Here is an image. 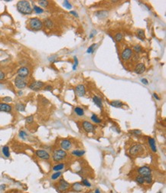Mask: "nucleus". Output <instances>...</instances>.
Returning <instances> with one entry per match:
<instances>
[{
	"label": "nucleus",
	"instance_id": "obj_1",
	"mask_svg": "<svg viewBox=\"0 0 166 193\" xmlns=\"http://www.w3.org/2000/svg\"><path fill=\"white\" fill-rule=\"evenodd\" d=\"M17 9L18 11L23 15H30L32 12V9L31 7V5L29 2L28 1H25V0H22V1H19L17 3Z\"/></svg>",
	"mask_w": 166,
	"mask_h": 193
},
{
	"label": "nucleus",
	"instance_id": "obj_2",
	"mask_svg": "<svg viewBox=\"0 0 166 193\" xmlns=\"http://www.w3.org/2000/svg\"><path fill=\"white\" fill-rule=\"evenodd\" d=\"M145 149L142 144H135L132 147H131L129 149V153L132 156H135V157H139L142 156L144 154Z\"/></svg>",
	"mask_w": 166,
	"mask_h": 193
},
{
	"label": "nucleus",
	"instance_id": "obj_3",
	"mask_svg": "<svg viewBox=\"0 0 166 193\" xmlns=\"http://www.w3.org/2000/svg\"><path fill=\"white\" fill-rule=\"evenodd\" d=\"M67 153L66 151L61 149H56L54 151L52 158L54 162L59 163V162L64 160L67 158Z\"/></svg>",
	"mask_w": 166,
	"mask_h": 193
},
{
	"label": "nucleus",
	"instance_id": "obj_4",
	"mask_svg": "<svg viewBox=\"0 0 166 193\" xmlns=\"http://www.w3.org/2000/svg\"><path fill=\"white\" fill-rule=\"evenodd\" d=\"M29 27L35 31L41 30L43 27V22L38 18H32L29 20Z\"/></svg>",
	"mask_w": 166,
	"mask_h": 193
},
{
	"label": "nucleus",
	"instance_id": "obj_5",
	"mask_svg": "<svg viewBox=\"0 0 166 193\" xmlns=\"http://www.w3.org/2000/svg\"><path fill=\"white\" fill-rule=\"evenodd\" d=\"M57 189L60 192H67L70 189V184L64 179H61L57 185Z\"/></svg>",
	"mask_w": 166,
	"mask_h": 193
},
{
	"label": "nucleus",
	"instance_id": "obj_6",
	"mask_svg": "<svg viewBox=\"0 0 166 193\" xmlns=\"http://www.w3.org/2000/svg\"><path fill=\"white\" fill-rule=\"evenodd\" d=\"M36 156H38L39 159H44V160H48L50 159V154L44 149H38L35 152Z\"/></svg>",
	"mask_w": 166,
	"mask_h": 193
},
{
	"label": "nucleus",
	"instance_id": "obj_7",
	"mask_svg": "<svg viewBox=\"0 0 166 193\" xmlns=\"http://www.w3.org/2000/svg\"><path fill=\"white\" fill-rule=\"evenodd\" d=\"M15 85L18 87V89H23L27 86V83L25 81L24 78H22L20 77H16L15 79Z\"/></svg>",
	"mask_w": 166,
	"mask_h": 193
},
{
	"label": "nucleus",
	"instance_id": "obj_8",
	"mask_svg": "<svg viewBox=\"0 0 166 193\" xmlns=\"http://www.w3.org/2000/svg\"><path fill=\"white\" fill-rule=\"evenodd\" d=\"M132 56V51L131 48H125L122 52V54H121V58L123 61H128L131 58V57Z\"/></svg>",
	"mask_w": 166,
	"mask_h": 193
},
{
	"label": "nucleus",
	"instance_id": "obj_9",
	"mask_svg": "<svg viewBox=\"0 0 166 193\" xmlns=\"http://www.w3.org/2000/svg\"><path fill=\"white\" fill-rule=\"evenodd\" d=\"M138 173L141 176L144 177L146 175H152V170L148 166H142V167L138 169Z\"/></svg>",
	"mask_w": 166,
	"mask_h": 193
},
{
	"label": "nucleus",
	"instance_id": "obj_10",
	"mask_svg": "<svg viewBox=\"0 0 166 193\" xmlns=\"http://www.w3.org/2000/svg\"><path fill=\"white\" fill-rule=\"evenodd\" d=\"M82 126L87 133H92L95 130V127L93 126V124H92L89 121H84L82 123Z\"/></svg>",
	"mask_w": 166,
	"mask_h": 193
},
{
	"label": "nucleus",
	"instance_id": "obj_11",
	"mask_svg": "<svg viewBox=\"0 0 166 193\" xmlns=\"http://www.w3.org/2000/svg\"><path fill=\"white\" fill-rule=\"evenodd\" d=\"M60 146L61 147V149L64 151L70 150L72 147V143L69 139H63L60 143Z\"/></svg>",
	"mask_w": 166,
	"mask_h": 193
},
{
	"label": "nucleus",
	"instance_id": "obj_12",
	"mask_svg": "<svg viewBox=\"0 0 166 193\" xmlns=\"http://www.w3.org/2000/svg\"><path fill=\"white\" fill-rule=\"evenodd\" d=\"M29 74V70L26 67H22L18 70V76L22 77V78H25L27 77Z\"/></svg>",
	"mask_w": 166,
	"mask_h": 193
},
{
	"label": "nucleus",
	"instance_id": "obj_13",
	"mask_svg": "<svg viewBox=\"0 0 166 193\" xmlns=\"http://www.w3.org/2000/svg\"><path fill=\"white\" fill-rule=\"evenodd\" d=\"M44 84L41 81H34L33 83H32V84H30L29 88L31 90H33V91H38L41 89V88L44 87Z\"/></svg>",
	"mask_w": 166,
	"mask_h": 193
},
{
	"label": "nucleus",
	"instance_id": "obj_14",
	"mask_svg": "<svg viewBox=\"0 0 166 193\" xmlns=\"http://www.w3.org/2000/svg\"><path fill=\"white\" fill-rule=\"evenodd\" d=\"M145 71H146V66L143 63L138 64L135 67V72L138 74H142Z\"/></svg>",
	"mask_w": 166,
	"mask_h": 193
},
{
	"label": "nucleus",
	"instance_id": "obj_15",
	"mask_svg": "<svg viewBox=\"0 0 166 193\" xmlns=\"http://www.w3.org/2000/svg\"><path fill=\"white\" fill-rule=\"evenodd\" d=\"M75 91H76V93H77V94L78 97H83V96H84L85 93H86V90H85L84 86L81 85V84L77 86Z\"/></svg>",
	"mask_w": 166,
	"mask_h": 193
},
{
	"label": "nucleus",
	"instance_id": "obj_16",
	"mask_svg": "<svg viewBox=\"0 0 166 193\" xmlns=\"http://www.w3.org/2000/svg\"><path fill=\"white\" fill-rule=\"evenodd\" d=\"M12 106H10L8 103H0V111L9 113L12 111Z\"/></svg>",
	"mask_w": 166,
	"mask_h": 193
},
{
	"label": "nucleus",
	"instance_id": "obj_17",
	"mask_svg": "<svg viewBox=\"0 0 166 193\" xmlns=\"http://www.w3.org/2000/svg\"><path fill=\"white\" fill-rule=\"evenodd\" d=\"M149 145L150 148H151L152 151L153 153H156L157 152V148H156V145H155V141L152 137H149Z\"/></svg>",
	"mask_w": 166,
	"mask_h": 193
},
{
	"label": "nucleus",
	"instance_id": "obj_18",
	"mask_svg": "<svg viewBox=\"0 0 166 193\" xmlns=\"http://www.w3.org/2000/svg\"><path fill=\"white\" fill-rule=\"evenodd\" d=\"M71 189L74 192H80L83 190V185H81L80 182H76L71 185Z\"/></svg>",
	"mask_w": 166,
	"mask_h": 193
},
{
	"label": "nucleus",
	"instance_id": "obj_19",
	"mask_svg": "<svg viewBox=\"0 0 166 193\" xmlns=\"http://www.w3.org/2000/svg\"><path fill=\"white\" fill-rule=\"evenodd\" d=\"M93 101L99 108L100 109L103 108V103H102V100L100 97H97V96H94L93 97Z\"/></svg>",
	"mask_w": 166,
	"mask_h": 193
},
{
	"label": "nucleus",
	"instance_id": "obj_20",
	"mask_svg": "<svg viewBox=\"0 0 166 193\" xmlns=\"http://www.w3.org/2000/svg\"><path fill=\"white\" fill-rule=\"evenodd\" d=\"M136 36L141 41H144L146 38V35H145V31L143 29H138L136 32Z\"/></svg>",
	"mask_w": 166,
	"mask_h": 193
},
{
	"label": "nucleus",
	"instance_id": "obj_21",
	"mask_svg": "<svg viewBox=\"0 0 166 193\" xmlns=\"http://www.w3.org/2000/svg\"><path fill=\"white\" fill-rule=\"evenodd\" d=\"M85 154V151L82 149H75L72 151V155H74L77 157H81Z\"/></svg>",
	"mask_w": 166,
	"mask_h": 193
},
{
	"label": "nucleus",
	"instance_id": "obj_22",
	"mask_svg": "<svg viewBox=\"0 0 166 193\" xmlns=\"http://www.w3.org/2000/svg\"><path fill=\"white\" fill-rule=\"evenodd\" d=\"M110 105L113 107L116 108H120L123 106V103L120 101H113L110 103Z\"/></svg>",
	"mask_w": 166,
	"mask_h": 193
},
{
	"label": "nucleus",
	"instance_id": "obj_23",
	"mask_svg": "<svg viewBox=\"0 0 166 193\" xmlns=\"http://www.w3.org/2000/svg\"><path fill=\"white\" fill-rule=\"evenodd\" d=\"M64 167H65L64 163H59V164H57L56 165H54L52 169L55 172H61L62 169H64Z\"/></svg>",
	"mask_w": 166,
	"mask_h": 193
},
{
	"label": "nucleus",
	"instance_id": "obj_24",
	"mask_svg": "<svg viewBox=\"0 0 166 193\" xmlns=\"http://www.w3.org/2000/svg\"><path fill=\"white\" fill-rule=\"evenodd\" d=\"M74 112L79 117H82L84 115V110L81 107H77L74 108Z\"/></svg>",
	"mask_w": 166,
	"mask_h": 193
},
{
	"label": "nucleus",
	"instance_id": "obj_25",
	"mask_svg": "<svg viewBox=\"0 0 166 193\" xmlns=\"http://www.w3.org/2000/svg\"><path fill=\"white\" fill-rule=\"evenodd\" d=\"M107 15H108V12L106 11H99V12H96V16L100 18H103L106 17Z\"/></svg>",
	"mask_w": 166,
	"mask_h": 193
},
{
	"label": "nucleus",
	"instance_id": "obj_26",
	"mask_svg": "<svg viewBox=\"0 0 166 193\" xmlns=\"http://www.w3.org/2000/svg\"><path fill=\"white\" fill-rule=\"evenodd\" d=\"M15 109L17 110L19 112H23L25 111V105L22 103H17L16 105H15Z\"/></svg>",
	"mask_w": 166,
	"mask_h": 193
},
{
	"label": "nucleus",
	"instance_id": "obj_27",
	"mask_svg": "<svg viewBox=\"0 0 166 193\" xmlns=\"http://www.w3.org/2000/svg\"><path fill=\"white\" fill-rule=\"evenodd\" d=\"M2 153L3 155L6 156V157L9 158L10 156V152H9V148L8 146H5V147H2Z\"/></svg>",
	"mask_w": 166,
	"mask_h": 193
},
{
	"label": "nucleus",
	"instance_id": "obj_28",
	"mask_svg": "<svg viewBox=\"0 0 166 193\" xmlns=\"http://www.w3.org/2000/svg\"><path fill=\"white\" fill-rule=\"evenodd\" d=\"M44 25L46 26V27L48 28H51L53 27V25H54L53 22L50 18H46L44 20Z\"/></svg>",
	"mask_w": 166,
	"mask_h": 193
},
{
	"label": "nucleus",
	"instance_id": "obj_29",
	"mask_svg": "<svg viewBox=\"0 0 166 193\" xmlns=\"http://www.w3.org/2000/svg\"><path fill=\"white\" fill-rule=\"evenodd\" d=\"M135 181H136L137 183L139 184V185H143L145 183V179H144L143 177L141 176V175L137 176L136 178V179H135Z\"/></svg>",
	"mask_w": 166,
	"mask_h": 193
},
{
	"label": "nucleus",
	"instance_id": "obj_30",
	"mask_svg": "<svg viewBox=\"0 0 166 193\" xmlns=\"http://www.w3.org/2000/svg\"><path fill=\"white\" fill-rule=\"evenodd\" d=\"M96 44H93L91 46H90L89 48H88V49H87V52L88 54H92V53H93V52H94V51H95V48H96Z\"/></svg>",
	"mask_w": 166,
	"mask_h": 193
},
{
	"label": "nucleus",
	"instance_id": "obj_31",
	"mask_svg": "<svg viewBox=\"0 0 166 193\" xmlns=\"http://www.w3.org/2000/svg\"><path fill=\"white\" fill-rule=\"evenodd\" d=\"M91 119H92V121H93L95 123H101V119L98 117L96 114H93V115L91 116Z\"/></svg>",
	"mask_w": 166,
	"mask_h": 193
},
{
	"label": "nucleus",
	"instance_id": "obj_32",
	"mask_svg": "<svg viewBox=\"0 0 166 193\" xmlns=\"http://www.w3.org/2000/svg\"><path fill=\"white\" fill-rule=\"evenodd\" d=\"M61 175V172H56V173H54V174L51 175V179L52 180H56V179H58L59 177Z\"/></svg>",
	"mask_w": 166,
	"mask_h": 193
},
{
	"label": "nucleus",
	"instance_id": "obj_33",
	"mask_svg": "<svg viewBox=\"0 0 166 193\" xmlns=\"http://www.w3.org/2000/svg\"><path fill=\"white\" fill-rule=\"evenodd\" d=\"M143 178H144V179H145V182H146L147 184L152 183V175L144 176Z\"/></svg>",
	"mask_w": 166,
	"mask_h": 193
},
{
	"label": "nucleus",
	"instance_id": "obj_34",
	"mask_svg": "<svg viewBox=\"0 0 166 193\" xmlns=\"http://www.w3.org/2000/svg\"><path fill=\"white\" fill-rule=\"evenodd\" d=\"M34 11L37 13V14H41V13H43L44 12V9H42L41 8L37 6H34Z\"/></svg>",
	"mask_w": 166,
	"mask_h": 193
},
{
	"label": "nucleus",
	"instance_id": "obj_35",
	"mask_svg": "<svg viewBox=\"0 0 166 193\" xmlns=\"http://www.w3.org/2000/svg\"><path fill=\"white\" fill-rule=\"evenodd\" d=\"M115 39H116V41H118V42H120V41H121L122 39V34L120 33V32L116 33V35H115Z\"/></svg>",
	"mask_w": 166,
	"mask_h": 193
},
{
	"label": "nucleus",
	"instance_id": "obj_36",
	"mask_svg": "<svg viewBox=\"0 0 166 193\" xmlns=\"http://www.w3.org/2000/svg\"><path fill=\"white\" fill-rule=\"evenodd\" d=\"M38 3L41 6H42V7H47L48 6V1H45V0H41V1H38Z\"/></svg>",
	"mask_w": 166,
	"mask_h": 193
},
{
	"label": "nucleus",
	"instance_id": "obj_37",
	"mask_svg": "<svg viewBox=\"0 0 166 193\" xmlns=\"http://www.w3.org/2000/svg\"><path fill=\"white\" fill-rule=\"evenodd\" d=\"M25 121H26L27 123H33V121H34V117L32 115L27 117L26 118H25Z\"/></svg>",
	"mask_w": 166,
	"mask_h": 193
},
{
	"label": "nucleus",
	"instance_id": "obj_38",
	"mask_svg": "<svg viewBox=\"0 0 166 193\" xmlns=\"http://www.w3.org/2000/svg\"><path fill=\"white\" fill-rule=\"evenodd\" d=\"M64 6L67 9H70L72 8V6H71V4L67 1V0H65V1H64Z\"/></svg>",
	"mask_w": 166,
	"mask_h": 193
},
{
	"label": "nucleus",
	"instance_id": "obj_39",
	"mask_svg": "<svg viewBox=\"0 0 166 193\" xmlns=\"http://www.w3.org/2000/svg\"><path fill=\"white\" fill-rule=\"evenodd\" d=\"M18 136L19 137L22 138V139H25V137H27V133H25V131H23V130H21V131H19V133H18Z\"/></svg>",
	"mask_w": 166,
	"mask_h": 193
},
{
	"label": "nucleus",
	"instance_id": "obj_40",
	"mask_svg": "<svg viewBox=\"0 0 166 193\" xmlns=\"http://www.w3.org/2000/svg\"><path fill=\"white\" fill-rule=\"evenodd\" d=\"M133 49H134V51H135L136 52V53H139V52H141V51H142V46H141V45H136V46H134Z\"/></svg>",
	"mask_w": 166,
	"mask_h": 193
},
{
	"label": "nucleus",
	"instance_id": "obj_41",
	"mask_svg": "<svg viewBox=\"0 0 166 193\" xmlns=\"http://www.w3.org/2000/svg\"><path fill=\"white\" fill-rule=\"evenodd\" d=\"M82 184L83 185L87 186V187H91V184L90 183V182L87 179H83L82 180Z\"/></svg>",
	"mask_w": 166,
	"mask_h": 193
},
{
	"label": "nucleus",
	"instance_id": "obj_42",
	"mask_svg": "<svg viewBox=\"0 0 166 193\" xmlns=\"http://www.w3.org/2000/svg\"><path fill=\"white\" fill-rule=\"evenodd\" d=\"M74 64L73 65V70L75 71L77 69V66H78V59H77V58L76 56H74Z\"/></svg>",
	"mask_w": 166,
	"mask_h": 193
},
{
	"label": "nucleus",
	"instance_id": "obj_43",
	"mask_svg": "<svg viewBox=\"0 0 166 193\" xmlns=\"http://www.w3.org/2000/svg\"><path fill=\"white\" fill-rule=\"evenodd\" d=\"M2 100H3V101H5L6 103H9V102H11L12 101V99L11 97H4Z\"/></svg>",
	"mask_w": 166,
	"mask_h": 193
},
{
	"label": "nucleus",
	"instance_id": "obj_44",
	"mask_svg": "<svg viewBox=\"0 0 166 193\" xmlns=\"http://www.w3.org/2000/svg\"><path fill=\"white\" fill-rule=\"evenodd\" d=\"M5 77H6V75H5L4 72H2V71H0V81L4 80L5 79Z\"/></svg>",
	"mask_w": 166,
	"mask_h": 193
},
{
	"label": "nucleus",
	"instance_id": "obj_45",
	"mask_svg": "<svg viewBox=\"0 0 166 193\" xmlns=\"http://www.w3.org/2000/svg\"><path fill=\"white\" fill-rule=\"evenodd\" d=\"M132 133L133 134H136V135H140V134L142 133L141 131H140V130H138V129H134V130H132Z\"/></svg>",
	"mask_w": 166,
	"mask_h": 193
},
{
	"label": "nucleus",
	"instance_id": "obj_46",
	"mask_svg": "<svg viewBox=\"0 0 166 193\" xmlns=\"http://www.w3.org/2000/svg\"><path fill=\"white\" fill-rule=\"evenodd\" d=\"M70 14H71V15H73L74 17H77V18H78L79 17V15H78V14H77L75 11H70Z\"/></svg>",
	"mask_w": 166,
	"mask_h": 193
},
{
	"label": "nucleus",
	"instance_id": "obj_47",
	"mask_svg": "<svg viewBox=\"0 0 166 193\" xmlns=\"http://www.w3.org/2000/svg\"><path fill=\"white\" fill-rule=\"evenodd\" d=\"M141 81H142V84H146V85H147V84H149V81H148V80H146V78H142V79H141Z\"/></svg>",
	"mask_w": 166,
	"mask_h": 193
},
{
	"label": "nucleus",
	"instance_id": "obj_48",
	"mask_svg": "<svg viewBox=\"0 0 166 193\" xmlns=\"http://www.w3.org/2000/svg\"><path fill=\"white\" fill-rule=\"evenodd\" d=\"M44 90L45 91H51L52 90V87H51V85H48L44 87Z\"/></svg>",
	"mask_w": 166,
	"mask_h": 193
},
{
	"label": "nucleus",
	"instance_id": "obj_49",
	"mask_svg": "<svg viewBox=\"0 0 166 193\" xmlns=\"http://www.w3.org/2000/svg\"><path fill=\"white\" fill-rule=\"evenodd\" d=\"M6 185H5V184L0 185V191H2L4 189H6Z\"/></svg>",
	"mask_w": 166,
	"mask_h": 193
},
{
	"label": "nucleus",
	"instance_id": "obj_50",
	"mask_svg": "<svg viewBox=\"0 0 166 193\" xmlns=\"http://www.w3.org/2000/svg\"><path fill=\"white\" fill-rule=\"evenodd\" d=\"M96 30H93V32H91V34L90 35V38H93V36H94V35H96Z\"/></svg>",
	"mask_w": 166,
	"mask_h": 193
},
{
	"label": "nucleus",
	"instance_id": "obj_51",
	"mask_svg": "<svg viewBox=\"0 0 166 193\" xmlns=\"http://www.w3.org/2000/svg\"><path fill=\"white\" fill-rule=\"evenodd\" d=\"M56 58V56H53V57H50L49 58V61H51V62H54V61H55V58Z\"/></svg>",
	"mask_w": 166,
	"mask_h": 193
},
{
	"label": "nucleus",
	"instance_id": "obj_52",
	"mask_svg": "<svg viewBox=\"0 0 166 193\" xmlns=\"http://www.w3.org/2000/svg\"><path fill=\"white\" fill-rule=\"evenodd\" d=\"M153 96H154V97H155V99H157V100H158V101L160 100V97H158V95H157L155 93H153Z\"/></svg>",
	"mask_w": 166,
	"mask_h": 193
},
{
	"label": "nucleus",
	"instance_id": "obj_53",
	"mask_svg": "<svg viewBox=\"0 0 166 193\" xmlns=\"http://www.w3.org/2000/svg\"><path fill=\"white\" fill-rule=\"evenodd\" d=\"M94 193H101V192H100V191L99 189H96L95 190V192H94Z\"/></svg>",
	"mask_w": 166,
	"mask_h": 193
},
{
	"label": "nucleus",
	"instance_id": "obj_54",
	"mask_svg": "<svg viewBox=\"0 0 166 193\" xmlns=\"http://www.w3.org/2000/svg\"><path fill=\"white\" fill-rule=\"evenodd\" d=\"M18 95H19V96H21V95L23 93H22V91H18Z\"/></svg>",
	"mask_w": 166,
	"mask_h": 193
},
{
	"label": "nucleus",
	"instance_id": "obj_55",
	"mask_svg": "<svg viewBox=\"0 0 166 193\" xmlns=\"http://www.w3.org/2000/svg\"><path fill=\"white\" fill-rule=\"evenodd\" d=\"M158 193H162V191H160V192H158Z\"/></svg>",
	"mask_w": 166,
	"mask_h": 193
},
{
	"label": "nucleus",
	"instance_id": "obj_56",
	"mask_svg": "<svg viewBox=\"0 0 166 193\" xmlns=\"http://www.w3.org/2000/svg\"><path fill=\"white\" fill-rule=\"evenodd\" d=\"M87 193H90V192H87Z\"/></svg>",
	"mask_w": 166,
	"mask_h": 193
},
{
	"label": "nucleus",
	"instance_id": "obj_57",
	"mask_svg": "<svg viewBox=\"0 0 166 193\" xmlns=\"http://www.w3.org/2000/svg\"><path fill=\"white\" fill-rule=\"evenodd\" d=\"M0 34H1V32H0Z\"/></svg>",
	"mask_w": 166,
	"mask_h": 193
}]
</instances>
